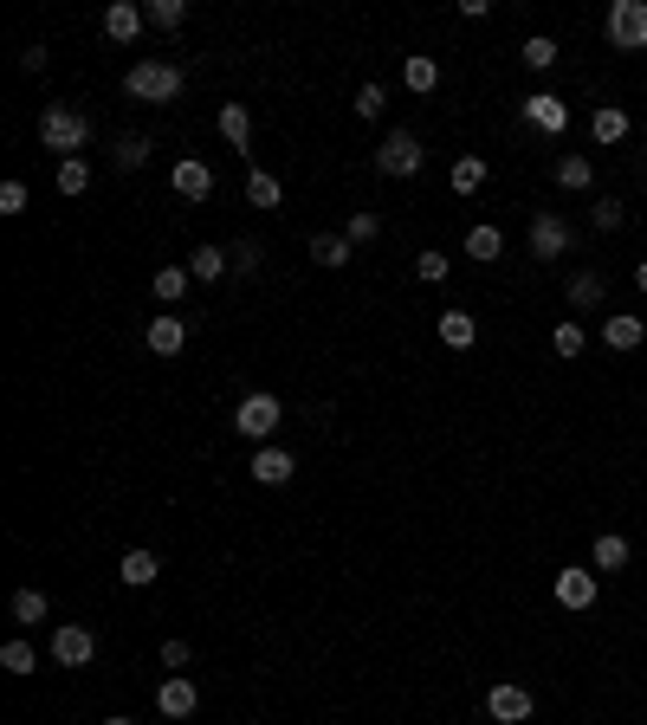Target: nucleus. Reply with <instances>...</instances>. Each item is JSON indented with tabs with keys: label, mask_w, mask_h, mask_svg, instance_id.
<instances>
[{
	"label": "nucleus",
	"mask_w": 647,
	"mask_h": 725,
	"mask_svg": "<svg viewBox=\"0 0 647 725\" xmlns=\"http://www.w3.org/2000/svg\"><path fill=\"white\" fill-rule=\"evenodd\" d=\"M182 85H188V72H182V65H169V59H143V65L123 72V91L143 98V104H175V98H182Z\"/></svg>",
	"instance_id": "f257e3e1"
},
{
	"label": "nucleus",
	"mask_w": 647,
	"mask_h": 725,
	"mask_svg": "<svg viewBox=\"0 0 647 725\" xmlns=\"http://www.w3.org/2000/svg\"><path fill=\"white\" fill-rule=\"evenodd\" d=\"M39 143H46L52 156H65V162H72L78 149L91 143V117L78 111V104H52V111L39 117Z\"/></svg>",
	"instance_id": "f03ea898"
},
{
	"label": "nucleus",
	"mask_w": 647,
	"mask_h": 725,
	"mask_svg": "<svg viewBox=\"0 0 647 725\" xmlns=\"http://www.w3.org/2000/svg\"><path fill=\"white\" fill-rule=\"evenodd\" d=\"M609 46L615 52H647V0H615L609 7Z\"/></svg>",
	"instance_id": "7ed1b4c3"
},
{
	"label": "nucleus",
	"mask_w": 647,
	"mask_h": 725,
	"mask_svg": "<svg viewBox=\"0 0 647 725\" xmlns=\"http://www.w3.org/2000/svg\"><path fill=\"white\" fill-rule=\"evenodd\" d=\"M279 415H285V408H279V395H246V402L233 408V428H240L246 441H266V434L279 428Z\"/></svg>",
	"instance_id": "20e7f679"
},
{
	"label": "nucleus",
	"mask_w": 647,
	"mask_h": 725,
	"mask_svg": "<svg viewBox=\"0 0 647 725\" xmlns=\"http://www.w3.org/2000/svg\"><path fill=\"white\" fill-rule=\"evenodd\" d=\"M91 654H98V628L65 622L59 635H52V661H59V667H91Z\"/></svg>",
	"instance_id": "39448f33"
},
{
	"label": "nucleus",
	"mask_w": 647,
	"mask_h": 725,
	"mask_svg": "<svg viewBox=\"0 0 647 725\" xmlns=\"http://www.w3.org/2000/svg\"><path fill=\"white\" fill-rule=\"evenodd\" d=\"M376 169H382V175H415V169H421V143H415L408 130L382 136V149H376Z\"/></svg>",
	"instance_id": "423d86ee"
},
{
	"label": "nucleus",
	"mask_w": 647,
	"mask_h": 725,
	"mask_svg": "<svg viewBox=\"0 0 647 725\" xmlns=\"http://www.w3.org/2000/svg\"><path fill=\"white\" fill-rule=\"evenodd\" d=\"M156 706H162V719H195V706H201V693H195V680H188V674H175V680H162V693H156Z\"/></svg>",
	"instance_id": "0eeeda50"
},
{
	"label": "nucleus",
	"mask_w": 647,
	"mask_h": 725,
	"mask_svg": "<svg viewBox=\"0 0 647 725\" xmlns=\"http://www.w3.org/2000/svg\"><path fill=\"white\" fill-rule=\"evenodd\" d=\"M486 713L499 719V725H525L531 719V693L525 687H492L486 693Z\"/></svg>",
	"instance_id": "6e6552de"
},
{
	"label": "nucleus",
	"mask_w": 647,
	"mask_h": 725,
	"mask_svg": "<svg viewBox=\"0 0 647 725\" xmlns=\"http://www.w3.org/2000/svg\"><path fill=\"white\" fill-rule=\"evenodd\" d=\"M175 195L208 201V195H214V169H208L201 156H182V162H175Z\"/></svg>",
	"instance_id": "1a4fd4ad"
},
{
	"label": "nucleus",
	"mask_w": 647,
	"mask_h": 725,
	"mask_svg": "<svg viewBox=\"0 0 647 725\" xmlns=\"http://www.w3.org/2000/svg\"><path fill=\"white\" fill-rule=\"evenodd\" d=\"M557 603L563 609H589L596 603V570H557Z\"/></svg>",
	"instance_id": "9d476101"
},
{
	"label": "nucleus",
	"mask_w": 647,
	"mask_h": 725,
	"mask_svg": "<svg viewBox=\"0 0 647 725\" xmlns=\"http://www.w3.org/2000/svg\"><path fill=\"white\" fill-rule=\"evenodd\" d=\"M641 337H647V324L635 318V311H609V318H602V344L609 350H635Z\"/></svg>",
	"instance_id": "9b49d317"
},
{
	"label": "nucleus",
	"mask_w": 647,
	"mask_h": 725,
	"mask_svg": "<svg viewBox=\"0 0 647 725\" xmlns=\"http://www.w3.org/2000/svg\"><path fill=\"white\" fill-rule=\"evenodd\" d=\"M182 344H188V324L182 318H169V311L149 318V350H156V357H182Z\"/></svg>",
	"instance_id": "f8f14e48"
},
{
	"label": "nucleus",
	"mask_w": 647,
	"mask_h": 725,
	"mask_svg": "<svg viewBox=\"0 0 647 725\" xmlns=\"http://www.w3.org/2000/svg\"><path fill=\"white\" fill-rule=\"evenodd\" d=\"M563 246H570V227H563L557 214H538V221H531V253H538V259H557Z\"/></svg>",
	"instance_id": "ddd939ff"
},
{
	"label": "nucleus",
	"mask_w": 647,
	"mask_h": 725,
	"mask_svg": "<svg viewBox=\"0 0 647 725\" xmlns=\"http://www.w3.org/2000/svg\"><path fill=\"white\" fill-rule=\"evenodd\" d=\"M292 467H298V460L285 454V447H259V454H253V480L259 486H285V480H292Z\"/></svg>",
	"instance_id": "4468645a"
},
{
	"label": "nucleus",
	"mask_w": 647,
	"mask_h": 725,
	"mask_svg": "<svg viewBox=\"0 0 647 725\" xmlns=\"http://www.w3.org/2000/svg\"><path fill=\"white\" fill-rule=\"evenodd\" d=\"M525 117L531 123H538V130H570V104H563V98H550V91H538V98H525Z\"/></svg>",
	"instance_id": "2eb2a0df"
},
{
	"label": "nucleus",
	"mask_w": 647,
	"mask_h": 725,
	"mask_svg": "<svg viewBox=\"0 0 647 725\" xmlns=\"http://www.w3.org/2000/svg\"><path fill=\"white\" fill-rule=\"evenodd\" d=\"M143 20H149V7H136V0H117V7L104 13V33H110V39H136V33H143Z\"/></svg>",
	"instance_id": "dca6fc26"
},
{
	"label": "nucleus",
	"mask_w": 647,
	"mask_h": 725,
	"mask_svg": "<svg viewBox=\"0 0 647 725\" xmlns=\"http://www.w3.org/2000/svg\"><path fill=\"white\" fill-rule=\"evenodd\" d=\"M473 337H479L473 311H440V344L447 350H473Z\"/></svg>",
	"instance_id": "f3484780"
},
{
	"label": "nucleus",
	"mask_w": 647,
	"mask_h": 725,
	"mask_svg": "<svg viewBox=\"0 0 647 725\" xmlns=\"http://www.w3.org/2000/svg\"><path fill=\"white\" fill-rule=\"evenodd\" d=\"M117 577H123V583H130V590H149V583H156V577H162V564H156V551H130V557H123V564H117Z\"/></svg>",
	"instance_id": "a211bd4d"
},
{
	"label": "nucleus",
	"mask_w": 647,
	"mask_h": 725,
	"mask_svg": "<svg viewBox=\"0 0 647 725\" xmlns=\"http://www.w3.org/2000/svg\"><path fill=\"white\" fill-rule=\"evenodd\" d=\"M220 136H227L233 149L253 143V117H246V104H220Z\"/></svg>",
	"instance_id": "6ab92c4d"
},
{
	"label": "nucleus",
	"mask_w": 647,
	"mask_h": 725,
	"mask_svg": "<svg viewBox=\"0 0 647 725\" xmlns=\"http://www.w3.org/2000/svg\"><path fill=\"white\" fill-rule=\"evenodd\" d=\"M589 182H596V169H589V156H557V188H570V195H583Z\"/></svg>",
	"instance_id": "aec40b11"
},
{
	"label": "nucleus",
	"mask_w": 647,
	"mask_h": 725,
	"mask_svg": "<svg viewBox=\"0 0 647 725\" xmlns=\"http://www.w3.org/2000/svg\"><path fill=\"white\" fill-rule=\"evenodd\" d=\"M589 557H596V570H628V557H635V551H628V538L602 531V538H596V551H589Z\"/></svg>",
	"instance_id": "412c9836"
},
{
	"label": "nucleus",
	"mask_w": 647,
	"mask_h": 725,
	"mask_svg": "<svg viewBox=\"0 0 647 725\" xmlns=\"http://www.w3.org/2000/svg\"><path fill=\"white\" fill-rule=\"evenodd\" d=\"M486 188V156H460L453 162V195H479Z\"/></svg>",
	"instance_id": "4be33fe9"
},
{
	"label": "nucleus",
	"mask_w": 647,
	"mask_h": 725,
	"mask_svg": "<svg viewBox=\"0 0 647 725\" xmlns=\"http://www.w3.org/2000/svg\"><path fill=\"white\" fill-rule=\"evenodd\" d=\"M246 201H253V208H279V201H285V188L272 182L266 169H246Z\"/></svg>",
	"instance_id": "5701e85b"
},
{
	"label": "nucleus",
	"mask_w": 647,
	"mask_h": 725,
	"mask_svg": "<svg viewBox=\"0 0 647 725\" xmlns=\"http://www.w3.org/2000/svg\"><path fill=\"white\" fill-rule=\"evenodd\" d=\"M589 130H596V143H622V136H628V111H615V104H602V111L589 117Z\"/></svg>",
	"instance_id": "b1692460"
},
{
	"label": "nucleus",
	"mask_w": 647,
	"mask_h": 725,
	"mask_svg": "<svg viewBox=\"0 0 647 725\" xmlns=\"http://www.w3.org/2000/svg\"><path fill=\"white\" fill-rule=\"evenodd\" d=\"M402 85H408V91H434V85H440V65L428 59V52H415V59L402 65Z\"/></svg>",
	"instance_id": "393cba45"
},
{
	"label": "nucleus",
	"mask_w": 647,
	"mask_h": 725,
	"mask_svg": "<svg viewBox=\"0 0 647 725\" xmlns=\"http://www.w3.org/2000/svg\"><path fill=\"white\" fill-rule=\"evenodd\" d=\"M311 259H318V266H330V272L350 266V240H343V234H318V240H311Z\"/></svg>",
	"instance_id": "a878e982"
},
{
	"label": "nucleus",
	"mask_w": 647,
	"mask_h": 725,
	"mask_svg": "<svg viewBox=\"0 0 647 725\" xmlns=\"http://www.w3.org/2000/svg\"><path fill=\"white\" fill-rule=\"evenodd\" d=\"M233 259L220 253V246H195V259H188V279H220Z\"/></svg>",
	"instance_id": "bb28decb"
},
{
	"label": "nucleus",
	"mask_w": 647,
	"mask_h": 725,
	"mask_svg": "<svg viewBox=\"0 0 647 725\" xmlns=\"http://www.w3.org/2000/svg\"><path fill=\"white\" fill-rule=\"evenodd\" d=\"M499 253H505L499 227H473V234H466V259H499Z\"/></svg>",
	"instance_id": "cd10ccee"
},
{
	"label": "nucleus",
	"mask_w": 647,
	"mask_h": 725,
	"mask_svg": "<svg viewBox=\"0 0 647 725\" xmlns=\"http://www.w3.org/2000/svg\"><path fill=\"white\" fill-rule=\"evenodd\" d=\"M85 188H91V162L85 156L59 162V195H85Z\"/></svg>",
	"instance_id": "c85d7f7f"
},
{
	"label": "nucleus",
	"mask_w": 647,
	"mask_h": 725,
	"mask_svg": "<svg viewBox=\"0 0 647 725\" xmlns=\"http://www.w3.org/2000/svg\"><path fill=\"white\" fill-rule=\"evenodd\" d=\"M570 305L576 311H596L602 305V279H596V272H576V279H570Z\"/></svg>",
	"instance_id": "c756f323"
},
{
	"label": "nucleus",
	"mask_w": 647,
	"mask_h": 725,
	"mask_svg": "<svg viewBox=\"0 0 647 725\" xmlns=\"http://www.w3.org/2000/svg\"><path fill=\"white\" fill-rule=\"evenodd\" d=\"M182 292H188V266H162L156 272V298H162V305H175Z\"/></svg>",
	"instance_id": "7c9ffc66"
},
{
	"label": "nucleus",
	"mask_w": 647,
	"mask_h": 725,
	"mask_svg": "<svg viewBox=\"0 0 647 725\" xmlns=\"http://www.w3.org/2000/svg\"><path fill=\"white\" fill-rule=\"evenodd\" d=\"M0 667H7V674H33V667H39V654L26 648V641H7V648H0Z\"/></svg>",
	"instance_id": "2f4dec72"
},
{
	"label": "nucleus",
	"mask_w": 647,
	"mask_h": 725,
	"mask_svg": "<svg viewBox=\"0 0 647 725\" xmlns=\"http://www.w3.org/2000/svg\"><path fill=\"white\" fill-rule=\"evenodd\" d=\"M13 622H46V596L39 590H13Z\"/></svg>",
	"instance_id": "473e14b6"
},
{
	"label": "nucleus",
	"mask_w": 647,
	"mask_h": 725,
	"mask_svg": "<svg viewBox=\"0 0 647 725\" xmlns=\"http://www.w3.org/2000/svg\"><path fill=\"white\" fill-rule=\"evenodd\" d=\"M525 65H531V72H550V65H557V39H525Z\"/></svg>",
	"instance_id": "72a5a7b5"
},
{
	"label": "nucleus",
	"mask_w": 647,
	"mask_h": 725,
	"mask_svg": "<svg viewBox=\"0 0 647 725\" xmlns=\"http://www.w3.org/2000/svg\"><path fill=\"white\" fill-rule=\"evenodd\" d=\"M182 20H188L182 0H149V26H182Z\"/></svg>",
	"instance_id": "f704fd0d"
},
{
	"label": "nucleus",
	"mask_w": 647,
	"mask_h": 725,
	"mask_svg": "<svg viewBox=\"0 0 647 725\" xmlns=\"http://www.w3.org/2000/svg\"><path fill=\"white\" fill-rule=\"evenodd\" d=\"M143 162H149V143L143 136H123L117 143V169H143Z\"/></svg>",
	"instance_id": "c9c22d12"
},
{
	"label": "nucleus",
	"mask_w": 647,
	"mask_h": 725,
	"mask_svg": "<svg viewBox=\"0 0 647 725\" xmlns=\"http://www.w3.org/2000/svg\"><path fill=\"white\" fill-rule=\"evenodd\" d=\"M376 234H382V221H376V214H350V234H343V240H350V246H369Z\"/></svg>",
	"instance_id": "e433bc0d"
},
{
	"label": "nucleus",
	"mask_w": 647,
	"mask_h": 725,
	"mask_svg": "<svg viewBox=\"0 0 647 725\" xmlns=\"http://www.w3.org/2000/svg\"><path fill=\"white\" fill-rule=\"evenodd\" d=\"M550 344H557V357H583V324H557Z\"/></svg>",
	"instance_id": "4c0bfd02"
},
{
	"label": "nucleus",
	"mask_w": 647,
	"mask_h": 725,
	"mask_svg": "<svg viewBox=\"0 0 647 725\" xmlns=\"http://www.w3.org/2000/svg\"><path fill=\"white\" fill-rule=\"evenodd\" d=\"M382 104H389V91H382V85H363V91H356V117H382Z\"/></svg>",
	"instance_id": "58836bf2"
},
{
	"label": "nucleus",
	"mask_w": 647,
	"mask_h": 725,
	"mask_svg": "<svg viewBox=\"0 0 647 725\" xmlns=\"http://www.w3.org/2000/svg\"><path fill=\"white\" fill-rule=\"evenodd\" d=\"M0 214H26V182H0Z\"/></svg>",
	"instance_id": "ea45409f"
},
{
	"label": "nucleus",
	"mask_w": 647,
	"mask_h": 725,
	"mask_svg": "<svg viewBox=\"0 0 647 725\" xmlns=\"http://www.w3.org/2000/svg\"><path fill=\"white\" fill-rule=\"evenodd\" d=\"M415 272H421L428 285H440V279H447V253H421V259H415Z\"/></svg>",
	"instance_id": "a19ab883"
},
{
	"label": "nucleus",
	"mask_w": 647,
	"mask_h": 725,
	"mask_svg": "<svg viewBox=\"0 0 647 725\" xmlns=\"http://www.w3.org/2000/svg\"><path fill=\"white\" fill-rule=\"evenodd\" d=\"M589 221H596L602 234H615V227H622V201H596V214H589Z\"/></svg>",
	"instance_id": "79ce46f5"
},
{
	"label": "nucleus",
	"mask_w": 647,
	"mask_h": 725,
	"mask_svg": "<svg viewBox=\"0 0 647 725\" xmlns=\"http://www.w3.org/2000/svg\"><path fill=\"white\" fill-rule=\"evenodd\" d=\"M227 259H233V266H240V272H253V266H259V246H253V240H240V246H233Z\"/></svg>",
	"instance_id": "37998d69"
},
{
	"label": "nucleus",
	"mask_w": 647,
	"mask_h": 725,
	"mask_svg": "<svg viewBox=\"0 0 647 725\" xmlns=\"http://www.w3.org/2000/svg\"><path fill=\"white\" fill-rule=\"evenodd\" d=\"M162 667H188V641H162Z\"/></svg>",
	"instance_id": "c03bdc74"
},
{
	"label": "nucleus",
	"mask_w": 647,
	"mask_h": 725,
	"mask_svg": "<svg viewBox=\"0 0 647 725\" xmlns=\"http://www.w3.org/2000/svg\"><path fill=\"white\" fill-rule=\"evenodd\" d=\"M635 285H641V292H647V259H641V266H635Z\"/></svg>",
	"instance_id": "a18cd8bd"
},
{
	"label": "nucleus",
	"mask_w": 647,
	"mask_h": 725,
	"mask_svg": "<svg viewBox=\"0 0 647 725\" xmlns=\"http://www.w3.org/2000/svg\"><path fill=\"white\" fill-rule=\"evenodd\" d=\"M104 725H136V719H104Z\"/></svg>",
	"instance_id": "49530a36"
}]
</instances>
